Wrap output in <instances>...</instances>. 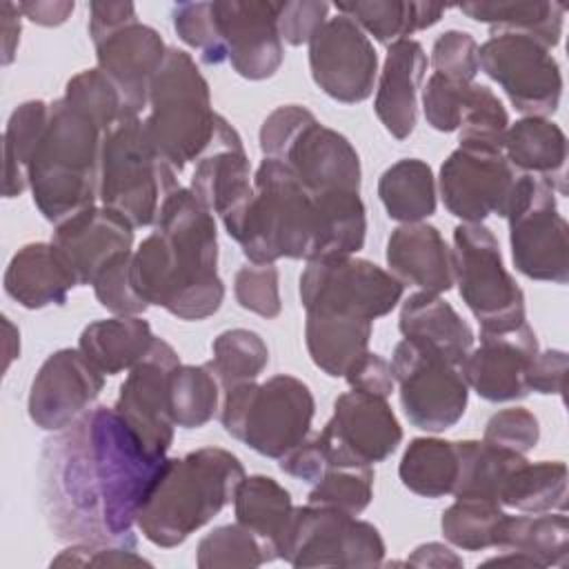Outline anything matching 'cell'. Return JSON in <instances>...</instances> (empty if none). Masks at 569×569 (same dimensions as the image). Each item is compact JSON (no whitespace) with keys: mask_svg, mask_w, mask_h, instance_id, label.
Returning a JSON list of instances; mask_svg holds the SVG:
<instances>
[{"mask_svg":"<svg viewBox=\"0 0 569 569\" xmlns=\"http://www.w3.org/2000/svg\"><path fill=\"white\" fill-rule=\"evenodd\" d=\"M373 322L340 313L309 311L305 345L313 365L331 378H345L349 367L369 351Z\"/></svg>","mask_w":569,"mask_h":569,"instance_id":"obj_31","label":"cell"},{"mask_svg":"<svg viewBox=\"0 0 569 569\" xmlns=\"http://www.w3.org/2000/svg\"><path fill=\"white\" fill-rule=\"evenodd\" d=\"M213 11L233 71L247 80L271 78L284 60L278 2L220 0L213 2Z\"/></svg>","mask_w":569,"mask_h":569,"instance_id":"obj_22","label":"cell"},{"mask_svg":"<svg viewBox=\"0 0 569 569\" xmlns=\"http://www.w3.org/2000/svg\"><path fill=\"white\" fill-rule=\"evenodd\" d=\"M431 67L433 73L453 82H473L480 71L476 38L458 29L440 33L431 47Z\"/></svg>","mask_w":569,"mask_h":569,"instance_id":"obj_52","label":"cell"},{"mask_svg":"<svg viewBox=\"0 0 569 569\" xmlns=\"http://www.w3.org/2000/svg\"><path fill=\"white\" fill-rule=\"evenodd\" d=\"M171 20L178 38L196 49L204 64H220L227 60L213 2H178L171 9Z\"/></svg>","mask_w":569,"mask_h":569,"instance_id":"obj_49","label":"cell"},{"mask_svg":"<svg viewBox=\"0 0 569 569\" xmlns=\"http://www.w3.org/2000/svg\"><path fill=\"white\" fill-rule=\"evenodd\" d=\"M309 69L320 91L356 104L373 93L378 53L369 36L349 16L338 13L327 18L309 40Z\"/></svg>","mask_w":569,"mask_h":569,"instance_id":"obj_18","label":"cell"},{"mask_svg":"<svg viewBox=\"0 0 569 569\" xmlns=\"http://www.w3.org/2000/svg\"><path fill=\"white\" fill-rule=\"evenodd\" d=\"M218 118L220 113L211 107L209 82L196 60L187 51L169 47L149 89L144 129L176 173L204 156L213 142Z\"/></svg>","mask_w":569,"mask_h":569,"instance_id":"obj_6","label":"cell"},{"mask_svg":"<svg viewBox=\"0 0 569 569\" xmlns=\"http://www.w3.org/2000/svg\"><path fill=\"white\" fill-rule=\"evenodd\" d=\"M498 547L527 556L536 567H567L569 522L565 511L509 516L502 522Z\"/></svg>","mask_w":569,"mask_h":569,"instance_id":"obj_34","label":"cell"},{"mask_svg":"<svg viewBox=\"0 0 569 569\" xmlns=\"http://www.w3.org/2000/svg\"><path fill=\"white\" fill-rule=\"evenodd\" d=\"M260 151L291 169L311 191H358L362 167L356 147L336 129L325 127L302 104L273 109L258 133Z\"/></svg>","mask_w":569,"mask_h":569,"instance_id":"obj_7","label":"cell"},{"mask_svg":"<svg viewBox=\"0 0 569 569\" xmlns=\"http://www.w3.org/2000/svg\"><path fill=\"white\" fill-rule=\"evenodd\" d=\"M425 71L427 53L418 40L405 38L387 47L373 111L396 140H405L413 133L418 118V89Z\"/></svg>","mask_w":569,"mask_h":569,"instance_id":"obj_26","label":"cell"},{"mask_svg":"<svg viewBox=\"0 0 569 569\" xmlns=\"http://www.w3.org/2000/svg\"><path fill=\"white\" fill-rule=\"evenodd\" d=\"M49 122V102L27 100L18 104L2 133V153H4V180L2 196L16 198L29 187V164L38 149V142Z\"/></svg>","mask_w":569,"mask_h":569,"instance_id":"obj_39","label":"cell"},{"mask_svg":"<svg viewBox=\"0 0 569 569\" xmlns=\"http://www.w3.org/2000/svg\"><path fill=\"white\" fill-rule=\"evenodd\" d=\"M278 467L284 473H289L298 480H305V482H311V485L318 482L329 471V460L325 456V449H322V442H320L318 433L311 436V438L307 436L298 447L287 451L280 458Z\"/></svg>","mask_w":569,"mask_h":569,"instance_id":"obj_59","label":"cell"},{"mask_svg":"<svg viewBox=\"0 0 569 569\" xmlns=\"http://www.w3.org/2000/svg\"><path fill=\"white\" fill-rule=\"evenodd\" d=\"M565 373H567V353L562 349H547L538 351L531 360L525 385L529 391L542 396H562L565 389Z\"/></svg>","mask_w":569,"mask_h":569,"instance_id":"obj_58","label":"cell"},{"mask_svg":"<svg viewBox=\"0 0 569 569\" xmlns=\"http://www.w3.org/2000/svg\"><path fill=\"white\" fill-rule=\"evenodd\" d=\"M502 153L516 171L538 176L556 193H567V136L553 120H516L505 133Z\"/></svg>","mask_w":569,"mask_h":569,"instance_id":"obj_29","label":"cell"},{"mask_svg":"<svg viewBox=\"0 0 569 569\" xmlns=\"http://www.w3.org/2000/svg\"><path fill=\"white\" fill-rule=\"evenodd\" d=\"M458 480L456 498H485L498 502L511 471L525 462V453L489 445L485 440H456ZM500 505V502H498Z\"/></svg>","mask_w":569,"mask_h":569,"instance_id":"obj_37","label":"cell"},{"mask_svg":"<svg viewBox=\"0 0 569 569\" xmlns=\"http://www.w3.org/2000/svg\"><path fill=\"white\" fill-rule=\"evenodd\" d=\"M236 522L249 529L276 558L293 513L291 493L271 476H244L233 496Z\"/></svg>","mask_w":569,"mask_h":569,"instance_id":"obj_33","label":"cell"},{"mask_svg":"<svg viewBox=\"0 0 569 569\" xmlns=\"http://www.w3.org/2000/svg\"><path fill=\"white\" fill-rule=\"evenodd\" d=\"M345 380L349 382L351 389L373 393V396H380V398H389L393 387H396L391 362L385 360L380 353H373V351H365L349 367V371L345 373Z\"/></svg>","mask_w":569,"mask_h":569,"instance_id":"obj_57","label":"cell"},{"mask_svg":"<svg viewBox=\"0 0 569 569\" xmlns=\"http://www.w3.org/2000/svg\"><path fill=\"white\" fill-rule=\"evenodd\" d=\"M236 242L249 262L318 260L322 256V209L318 198L273 158L253 176V200Z\"/></svg>","mask_w":569,"mask_h":569,"instance_id":"obj_5","label":"cell"},{"mask_svg":"<svg viewBox=\"0 0 569 569\" xmlns=\"http://www.w3.org/2000/svg\"><path fill=\"white\" fill-rule=\"evenodd\" d=\"M180 365L178 351L164 340H153L147 356L136 362L120 385L113 409L158 456H167L173 442V420L169 413V373Z\"/></svg>","mask_w":569,"mask_h":569,"instance_id":"obj_20","label":"cell"},{"mask_svg":"<svg viewBox=\"0 0 569 569\" xmlns=\"http://www.w3.org/2000/svg\"><path fill=\"white\" fill-rule=\"evenodd\" d=\"M318 438L329 469L371 467L398 449L402 427L387 398L351 389L336 398L333 416Z\"/></svg>","mask_w":569,"mask_h":569,"instance_id":"obj_17","label":"cell"},{"mask_svg":"<svg viewBox=\"0 0 569 569\" xmlns=\"http://www.w3.org/2000/svg\"><path fill=\"white\" fill-rule=\"evenodd\" d=\"M269 362V347L260 333L251 329H227L211 342V360L204 362L222 393L242 385L253 382Z\"/></svg>","mask_w":569,"mask_h":569,"instance_id":"obj_43","label":"cell"},{"mask_svg":"<svg viewBox=\"0 0 569 569\" xmlns=\"http://www.w3.org/2000/svg\"><path fill=\"white\" fill-rule=\"evenodd\" d=\"M316 400L296 376L276 373L264 382H242L224 391L220 422L224 431L264 458L280 460L311 431Z\"/></svg>","mask_w":569,"mask_h":569,"instance_id":"obj_8","label":"cell"},{"mask_svg":"<svg viewBox=\"0 0 569 569\" xmlns=\"http://www.w3.org/2000/svg\"><path fill=\"white\" fill-rule=\"evenodd\" d=\"M389 271L402 282L429 293L453 287L451 249L442 233L427 222H405L387 240Z\"/></svg>","mask_w":569,"mask_h":569,"instance_id":"obj_27","label":"cell"},{"mask_svg":"<svg viewBox=\"0 0 569 569\" xmlns=\"http://www.w3.org/2000/svg\"><path fill=\"white\" fill-rule=\"evenodd\" d=\"M153 224L131 258L138 296L180 320L213 316L224 300L213 213L189 187H178L164 198Z\"/></svg>","mask_w":569,"mask_h":569,"instance_id":"obj_2","label":"cell"},{"mask_svg":"<svg viewBox=\"0 0 569 569\" xmlns=\"http://www.w3.org/2000/svg\"><path fill=\"white\" fill-rule=\"evenodd\" d=\"M509 129V116L500 98L485 84H467L462 116H460V142H478L502 149L505 133Z\"/></svg>","mask_w":569,"mask_h":569,"instance_id":"obj_47","label":"cell"},{"mask_svg":"<svg viewBox=\"0 0 569 569\" xmlns=\"http://www.w3.org/2000/svg\"><path fill=\"white\" fill-rule=\"evenodd\" d=\"M405 565L411 567H462V558H458L449 547L440 542H427L413 549Z\"/></svg>","mask_w":569,"mask_h":569,"instance_id":"obj_62","label":"cell"},{"mask_svg":"<svg viewBox=\"0 0 569 569\" xmlns=\"http://www.w3.org/2000/svg\"><path fill=\"white\" fill-rule=\"evenodd\" d=\"M480 69L502 87L509 102L525 116L549 118L562 96V73L551 49L520 31L491 33L478 47Z\"/></svg>","mask_w":569,"mask_h":569,"instance_id":"obj_15","label":"cell"},{"mask_svg":"<svg viewBox=\"0 0 569 569\" xmlns=\"http://www.w3.org/2000/svg\"><path fill=\"white\" fill-rule=\"evenodd\" d=\"M138 20L136 7L131 2H91L89 4V36L91 42L107 36L109 31Z\"/></svg>","mask_w":569,"mask_h":569,"instance_id":"obj_60","label":"cell"},{"mask_svg":"<svg viewBox=\"0 0 569 569\" xmlns=\"http://www.w3.org/2000/svg\"><path fill=\"white\" fill-rule=\"evenodd\" d=\"M176 176L149 140L144 120L127 118L104 133L98 200L127 218L133 229L156 222L164 198L180 187Z\"/></svg>","mask_w":569,"mask_h":569,"instance_id":"obj_9","label":"cell"},{"mask_svg":"<svg viewBox=\"0 0 569 569\" xmlns=\"http://www.w3.org/2000/svg\"><path fill=\"white\" fill-rule=\"evenodd\" d=\"M78 280L51 242L20 247L7 264L4 291L24 309L64 305Z\"/></svg>","mask_w":569,"mask_h":569,"instance_id":"obj_28","label":"cell"},{"mask_svg":"<svg viewBox=\"0 0 569 569\" xmlns=\"http://www.w3.org/2000/svg\"><path fill=\"white\" fill-rule=\"evenodd\" d=\"M505 218L513 267L531 280L567 284L569 224L558 213L556 191L542 178L520 173Z\"/></svg>","mask_w":569,"mask_h":569,"instance_id":"obj_12","label":"cell"},{"mask_svg":"<svg viewBox=\"0 0 569 569\" xmlns=\"http://www.w3.org/2000/svg\"><path fill=\"white\" fill-rule=\"evenodd\" d=\"M189 189L211 213L220 216L224 231L236 240L253 200V176L240 133L222 116L213 142L196 162Z\"/></svg>","mask_w":569,"mask_h":569,"instance_id":"obj_19","label":"cell"},{"mask_svg":"<svg viewBox=\"0 0 569 569\" xmlns=\"http://www.w3.org/2000/svg\"><path fill=\"white\" fill-rule=\"evenodd\" d=\"M131 258L133 251L118 253L100 269L91 284L98 302L116 316H140L149 307L133 287Z\"/></svg>","mask_w":569,"mask_h":569,"instance_id":"obj_51","label":"cell"},{"mask_svg":"<svg viewBox=\"0 0 569 569\" xmlns=\"http://www.w3.org/2000/svg\"><path fill=\"white\" fill-rule=\"evenodd\" d=\"M167 456H158L113 409L98 405L44 440L40 505L71 542L136 549L138 511Z\"/></svg>","mask_w":569,"mask_h":569,"instance_id":"obj_1","label":"cell"},{"mask_svg":"<svg viewBox=\"0 0 569 569\" xmlns=\"http://www.w3.org/2000/svg\"><path fill=\"white\" fill-rule=\"evenodd\" d=\"M538 351V338L529 322L507 331H480V345L465 356L460 373L482 400H522L529 393L525 376Z\"/></svg>","mask_w":569,"mask_h":569,"instance_id":"obj_23","label":"cell"},{"mask_svg":"<svg viewBox=\"0 0 569 569\" xmlns=\"http://www.w3.org/2000/svg\"><path fill=\"white\" fill-rule=\"evenodd\" d=\"M391 371L402 411L413 427L438 433L465 416L469 387L460 365L447 360L436 349L402 338L393 347Z\"/></svg>","mask_w":569,"mask_h":569,"instance_id":"obj_14","label":"cell"},{"mask_svg":"<svg viewBox=\"0 0 569 569\" xmlns=\"http://www.w3.org/2000/svg\"><path fill=\"white\" fill-rule=\"evenodd\" d=\"M104 131L82 109L58 98L29 164V189L44 220L60 224L96 204Z\"/></svg>","mask_w":569,"mask_h":569,"instance_id":"obj_4","label":"cell"},{"mask_svg":"<svg viewBox=\"0 0 569 569\" xmlns=\"http://www.w3.org/2000/svg\"><path fill=\"white\" fill-rule=\"evenodd\" d=\"M73 2L56 0V2H18V9L24 18L40 27H58L73 13Z\"/></svg>","mask_w":569,"mask_h":569,"instance_id":"obj_61","label":"cell"},{"mask_svg":"<svg viewBox=\"0 0 569 569\" xmlns=\"http://www.w3.org/2000/svg\"><path fill=\"white\" fill-rule=\"evenodd\" d=\"M402 485L422 498L453 493L458 480L456 442L442 438H413L398 465Z\"/></svg>","mask_w":569,"mask_h":569,"instance_id":"obj_41","label":"cell"},{"mask_svg":"<svg viewBox=\"0 0 569 569\" xmlns=\"http://www.w3.org/2000/svg\"><path fill=\"white\" fill-rule=\"evenodd\" d=\"M244 476L238 456L222 447L164 458L136 525L151 545L173 549L233 500Z\"/></svg>","mask_w":569,"mask_h":569,"instance_id":"obj_3","label":"cell"},{"mask_svg":"<svg viewBox=\"0 0 569 569\" xmlns=\"http://www.w3.org/2000/svg\"><path fill=\"white\" fill-rule=\"evenodd\" d=\"M98 69L118 89L127 118H140V111L149 104V89L153 76L164 62L167 44L160 33L131 20L93 42Z\"/></svg>","mask_w":569,"mask_h":569,"instance_id":"obj_24","label":"cell"},{"mask_svg":"<svg viewBox=\"0 0 569 569\" xmlns=\"http://www.w3.org/2000/svg\"><path fill=\"white\" fill-rule=\"evenodd\" d=\"M233 293L242 309L262 318H276L282 309L280 276L276 262H247L236 271Z\"/></svg>","mask_w":569,"mask_h":569,"instance_id":"obj_50","label":"cell"},{"mask_svg":"<svg viewBox=\"0 0 569 569\" xmlns=\"http://www.w3.org/2000/svg\"><path fill=\"white\" fill-rule=\"evenodd\" d=\"M378 196L391 220L422 222L438 204L433 171L420 158H402L382 171Z\"/></svg>","mask_w":569,"mask_h":569,"instance_id":"obj_36","label":"cell"},{"mask_svg":"<svg viewBox=\"0 0 569 569\" xmlns=\"http://www.w3.org/2000/svg\"><path fill=\"white\" fill-rule=\"evenodd\" d=\"M385 553V540L371 522L309 502L293 507L278 545V558L291 567H380Z\"/></svg>","mask_w":569,"mask_h":569,"instance_id":"obj_11","label":"cell"},{"mask_svg":"<svg viewBox=\"0 0 569 569\" xmlns=\"http://www.w3.org/2000/svg\"><path fill=\"white\" fill-rule=\"evenodd\" d=\"M153 340L151 325L142 316H113L89 322L78 338V349L104 376H116L140 362Z\"/></svg>","mask_w":569,"mask_h":569,"instance_id":"obj_32","label":"cell"},{"mask_svg":"<svg viewBox=\"0 0 569 569\" xmlns=\"http://www.w3.org/2000/svg\"><path fill=\"white\" fill-rule=\"evenodd\" d=\"M104 373L76 347L58 349L40 365L29 389V418L44 431H60L100 396Z\"/></svg>","mask_w":569,"mask_h":569,"instance_id":"obj_21","label":"cell"},{"mask_svg":"<svg viewBox=\"0 0 569 569\" xmlns=\"http://www.w3.org/2000/svg\"><path fill=\"white\" fill-rule=\"evenodd\" d=\"M453 284L480 331H507L525 318V293L507 271L500 244L482 222H462L453 229Z\"/></svg>","mask_w":569,"mask_h":569,"instance_id":"obj_10","label":"cell"},{"mask_svg":"<svg viewBox=\"0 0 569 569\" xmlns=\"http://www.w3.org/2000/svg\"><path fill=\"white\" fill-rule=\"evenodd\" d=\"M507 513L502 505L485 498H456L442 511L440 529L447 542L465 551L498 547L500 529Z\"/></svg>","mask_w":569,"mask_h":569,"instance_id":"obj_44","label":"cell"},{"mask_svg":"<svg viewBox=\"0 0 569 569\" xmlns=\"http://www.w3.org/2000/svg\"><path fill=\"white\" fill-rule=\"evenodd\" d=\"M398 329L405 338L436 349L447 360L460 365L473 349V329L440 293H411L398 316Z\"/></svg>","mask_w":569,"mask_h":569,"instance_id":"obj_30","label":"cell"},{"mask_svg":"<svg viewBox=\"0 0 569 569\" xmlns=\"http://www.w3.org/2000/svg\"><path fill=\"white\" fill-rule=\"evenodd\" d=\"M276 560V556L240 522L220 525L200 538L196 549V565L211 567H260Z\"/></svg>","mask_w":569,"mask_h":569,"instance_id":"obj_45","label":"cell"},{"mask_svg":"<svg viewBox=\"0 0 569 569\" xmlns=\"http://www.w3.org/2000/svg\"><path fill=\"white\" fill-rule=\"evenodd\" d=\"M20 9L13 2H2L0 18H2V64H11L16 58V49L20 42Z\"/></svg>","mask_w":569,"mask_h":569,"instance_id":"obj_63","label":"cell"},{"mask_svg":"<svg viewBox=\"0 0 569 569\" xmlns=\"http://www.w3.org/2000/svg\"><path fill=\"white\" fill-rule=\"evenodd\" d=\"M498 502L522 513L567 509V465L560 460L520 462L507 478Z\"/></svg>","mask_w":569,"mask_h":569,"instance_id":"obj_40","label":"cell"},{"mask_svg":"<svg viewBox=\"0 0 569 569\" xmlns=\"http://www.w3.org/2000/svg\"><path fill=\"white\" fill-rule=\"evenodd\" d=\"M51 244L73 271L78 287L93 284L111 258L131 251L133 224L118 211L93 204L56 224Z\"/></svg>","mask_w":569,"mask_h":569,"instance_id":"obj_25","label":"cell"},{"mask_svg":"<svg viewBox=\"0 0 569 569\" xmlns=\"http://www.w3.org/2000/svg\"><path fill=\"white\" fill-rule=\"evenodd\" d=\"M518 178L520 171L509 164L502 149L460 142L442 162L438 184L451 216L482 222L489 216H507Z\"/></svg>","mask_w":569,"mask_h":569,"instance_id":"obj_16","label":"cell"},{"mask_svg":"<svg viewBox=\"0 0 569 569\" xmlns=\"http://www.w3.org/2000/svg\"><path fill=\"white\" fill-rule=\"evenodd\" d=\"M131 567V565H151L136 549L116 547V545H89V542H71V547L62 549L53 560L51 567Z\"/></svg>","mask_w":569,"mask_h":569,"instance_id":"obj_56","label":"cell"},{"mask_svg":"<svg viewBox=\"0 0 569 569\" xmlns=\"http://www.w3.org/2000/svg\"><path fill=\"white\" fill-rule=\"evenodd\" d=\"M467 18L485 22L491 33L520 31L536 36L549 49L558 47L565 22V7L560 2H462L458 7Z\"/></svg>","mask_w":569,"mask_h":569,"instance_id":"obj_38","label":"cell"},{"mask_svg":"<svg viewBox=\"0 0 569 569\" xmlns=\"http://www.w3.org/2000/svg\"><path fill=\"white\" fill-rule=\"evenodd\" d=\"M338 13L349 16L365 33L382 44L405 40L416 31L433 27L447 11L445 4L400 2V0H356L336 2Z\"/></svg>","mask_w":569,"mask_h":569,"instance_id":"obj_35","label":"cell"},{"mask_svg":"<svg viewBox=\"0 0 569 569\" xmlns=\"http://www.w3.org/2000/svg\"><path fill=\"white\" fill-rule=\"evenodd\" d=\"M482 440L516 453H527L540 440V425L538 418L525 407L500 409L487 420Z\"/></svg>","mask_w":569,"mask_h":569,"instance_id":"obj_53","label":"cell"},{"mask_svg":"<svg viewBox=\"0 0 569 569\" xmlns=\"http://www.w3.org/2000/svg\"><path fill=\"white\" fill-rule=\"evenodd\" d=\"M405 284L387 269L356 256L309 260L300 273L305 311L376 320L396 309Z\"/></svg>","mask_w":569,"mask_h":569,"instance_id":"obj_13","label":"cell"},{"mask_svg":"<svg viewBox=\"0 0 569 569\" xmlns=\"http://www.w3.org/2000/svg\"><path fill=\"white\" fill-rule=\"evenodd\" d=\"M373 498V469L371 467H336L313 482L307 502L331 507L351 516L362 513Z\"/></svg>","mask_w":569,"mask_h":569,"instance_id":"obj_46","label":"cell"},{"mask_svg":"<svg viewBox=\"0 0 569 569\" xmlns=\"http://www.w3.org/2000/svg\"><path fill=\"white\" fill-rule=\"evenodd\" d=\"M62 98L69 100L73 107L82 109L87 116H91L104 133L120 120H127L118 89L98 67L84 69L69 78Z\"/></svg>","mask_w":569,"mask_h":569,"instance_id":"obj_48","label":"cell"},{"mask_svg":"<svg viewBox=\"0 0 569 569\" xmlns=\"http://www.w3.org/2000/svg\"><path fill=\"white\" fill-rule=\"evenodd\" d=\"M329 9V2L318 0L278 2V31L282 42L291 47L309 44L313 33L327 22Z\"/></svg>","mask_w":569,"mask_h":569,"instance_id":"obj_55","label":"cell"},{"mask_svg":"<svg viewBox=\"0 0 569 569\" xmlns=\"http://www.w3.org/2000/svg\"><path fill=\"white\" fill-rule=\"evenodd\" d=\"M471 82H453L438 73H431L422 89V111L427 122L442 133L458 131L465 91Z\"/></svg>","mask_w":569,"mask_h":569,"instance_id":"obj_54","label":"cell"},{"mask_svg":"<svg viewBox=\"0 0 569 569\" xmlns=\"http://www.w3.org/2000/svg\"><path fill=\"white\" fill-rule=\"evenodd\" d=\"M220 382L207 365H176L169 373V413L176 427L198 429L220 409Z\"/></svg>","mask_w":569,"mask_h":569,"instance_id":"obj_42","label":"cell"}]
</instances>
